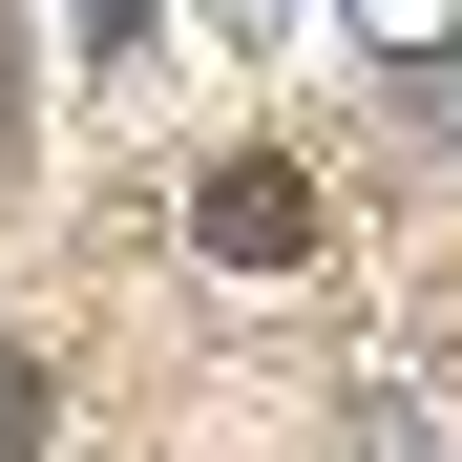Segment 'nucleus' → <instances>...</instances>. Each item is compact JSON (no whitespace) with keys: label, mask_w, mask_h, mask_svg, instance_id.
<instances>
[{"label":"nucleus","mask_w":462,"mask_h":462,"mask_svg":"<svg viewBox=\"0 0 462 462\" xmlns=\"http://www.w3.org/2000/svg\"><path fill=\"white\" fill-rule=\"evenodd\" d=\"M0 169H22V42H0Z\"/></svg>","instance_id":"3"},{"label":"nucleus","mask_w":462,"mask_h":462,"mask_svg":"<svg viewBox=\"0 0 462 462\" xmlns=\"http://www.w3.org/2000/svg\"><path fill=\"white\" fill-rule=\"evenodd\" d=\"M22 441H42V357L0 337V462H22Z\"/></svg>","instance_id":"2"},{"label":"nucleus","mask_w":462,"mask_h":462,"mask_svg":"<svg viewBox=\"0 0 462 462\" xmlns=\"http://www.w3.org/2000/svg\"><path fill=\"white\" fill-rule=\"evenodd\" d=\"M189 253L210 273H294V253H316V169H273V147L189 169Z\"/></svg>","instance_id":"1"}]
</instances>
